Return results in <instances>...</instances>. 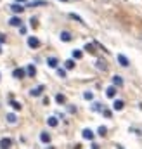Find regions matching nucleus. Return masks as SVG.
<instances>
[{"instance_id": "nucleus-37", "label": "nucleus", "mask_w": 142, "mask_h": 149, "mask_svg": "<svg viewBox=\"0 0 142 149\" xmlns=\"http://www.w3.org/2000/svg\"><path fill=\"white\" fill-rule=\"evenodd\" d=\"M61 2H68V0H61Z\"/></svg>"}, {"instance_id": "nucleus-24", "label": "nucleus", "mask_w": 142, "mask_h": 149, "mask_svg": "<svg viewBox=\"0 0 142 149\" xmlns=\"http://www.w3.org/2000/svg\"><path fill=\"white\" fill-rule=\"evenodd\" d=\"M97 134H99L101 137H106V134H107V128H106V127H99V128H97Z\"/></svg>"}, {"instance_id": "nucleus-3", "label": "nucleus", "mask_w": 142, "mask_h": 149, "mask_svg": "<svg viewBox=\"0 0 142 149\" xmlns=\"http://www.w3.org/2000/svg\"><path fill=\"white\" fill-rule=\"evenodd\" d=\"M43 88H45L43 85H38V87H35V88H31V90H30V95H31V97H38V95H42Z\"/></svg>"}, {"instance_id": "nucleus-14", "label": "nucleus", "mask_w": 142, "mask_h": 149, "mask_svg": "<svg viewBox=\"0 0 142 149\" xmlns=\"http://www.w3.org/2000/svg\"><path fill=\"white\" fill-rule=\"evenodd\" d=\"M26 74H28V76H31V78L36 74V68L33 66V64H28V68H26Z\"/></svg>"}, {"instance_id": "nucleus-38", "label": "nucleus", "mask_w": 142, "mask_h": 149, "mask_svg": "<svg viewBox=\"0 0 142 149\" xmlns=\"http://www.w3.org/2000/svg\"><path fill=\"white\" fill-rule=\"evenodd\" d=\"M0 52H2V49H0Z\"/></svg>"}, {"instance_id": "nucleus-15", "label": "nucleus", "mask_w": 142, "mask_h": 149, "mask_svg": "<svg viewBox=\"0 0 142 149\" xmlns=\"http://www.w3.org/2000/svg\"><path fill=\"white\" fill-rule=\"evenodd\" d=\"M106 95L107 97H114V95H116V87H114V85H111V87L106 88Z\"/></svg>"}, {"instance_id": "nucleus-12", "label": "nucleus", "mask_w": 142, "mask_h": 149, "mask_svg": "<svg viewBox=\"0 0 142 149\" xmlns=\"http://www.w3.org/2000/svg\"><path fill=\"white\" fill-rule=\"evenodd\" d=\"M57 64H59V61H57L56 57H49V59H47V66H49V68H57Z\"/></svg>"}, {"instance_id": "nucleus-21", "label": "nucleus", "mask_w": 142, "mask_h": 149, "mask_svg": "<svg viewBox=\"0 0 142 149\" xmlns=\"http://www.w3.org/2000/svg\"><path fill=\"white\" fill-rule=\"evenodd\" d=\"M81 57H83V52L78 50V49H74L73 50V59H81Z\"/></svg>"}, {"instance_id": "nucleus-17", "label": "nucleus", "mask_w": 142, "mask_h": 149, "mask_svg": "<svg viewBox=\"0 0 142 149\" xmlns=\"http://www.w3.org/2000/svg\"><path fill=\"white\" fill-rule=\"evenodd\" d=\"M123 106H125V102H123V101H114L113 109H114V111H121V109H123Z\"/></svg>"}, {"instance_id": "nucleus-31", "label": "nucleus", "mask_w": 142, "mask_h": 149, "mask_svg": "<svg viewBox=\"0 0 142 149\" xmlns=\"http://www.w3.org/2000/svg\"><path fill=\"white\" fill-rule=\"evenodd\" d=\"M30 23H31V26L35 28V26H36V17H31V19H30Z\"/></svg>"}, {"instance_id": "nucleus-35", "label": "nucleus", "mask_w": 142, "mask_h": 149, "mask_svg": "<svg viewBox=\"0 0 142 149\" xmlns=\"http://www.w3.org/2000/svg\"><path fill=\"white\" fill-rule=\"evenodd\" d=\"M92 149H99V146L97 144H92Z\"/></svg>"}, {"instance_id": "nucleus-26", "label": "nucleus", "mask_w": 142, "mask_h": 149, "mask_svg": "<svg viewBox=\"0 0 142 149\" xmlns=\"http://www.w3.org/2000/svg\"><path fill=\"white\" fill-rule=\"evenodd\" d=\"M83 99L85 101H92L94 99V94L92 92H83Z\"/></svg>"}, {"instance_id": "nucleus-34", "label": "nucleus", "mask_w": 142, "mask_h": 149, "mask_svg": "<svg viewBox=\"0 0 142 149\" xmlns=\"http://www.w3.org/2000/svg\"><path fill=\"white\" fill-rule=\"evenodd\" d=\"M23 2H28V0H16V3H23Z\"/></svg>"}, {"instance_id": "nucleus-13", "label": "nucleus", "mask_w": 142, "mask_h": 149, "mask_svg": "<svg viewBox=\"0 0 142 149\" xmlns=\"http://www.w3.org/2000/svg\"><path fill=\"white\" fill-rule=\"evenodd\" d=\"M40 141H42L43 144H49V142H50V134H47V132H42V134H40Z\"/></svg>"}, {"instance_id": "nucleus-30", "label": "nucleus", "mask_w": 142, "mask_h": 149, "mask_svg": "<svg viewBox=\"0 0 142 149\" xmlns=\"http://www.w3.org/2000/svg\"><path fill=\"white\" fill-rule=\"evenodd\" d=\"M102 114H104L106 118H111V114H113V113L109 111V109H104V111H102Z\"/></svg>"}, {"instance_id": "nucleus-1", "label": "nucleus", "mask_w": 142, "mask_h": 149, "mask_svg": "<svg viewBox=\"0 0 142 149\" xmlns=\"http://www.w3.org/2000/svg\"><path fill=\"white\" fill-rule=\"evenodd\" d=\"M12 76H14V78H17V80H21V78H24V76H26V70H23V68H16V70L12 71Z\"/></svg>"}, {"instance_id": "nucleus-27", "label": "nucleus", "mask_w": 142, "mask_h": 149, "mask_svg": "<svg viewBox=\"0 0 142 149\" xmlns=\"http://www.w3.org/2000/svg\"><path fill=\"white\" fill-rule=\"evenodd\" d=\"M85 50H87V52H90V54H94V52H95V49H94V45H92V43H87V45H85Z\"/></svg>"}, {"instance_id": "nucleus-28", "label": "nucleus", "mask_w": 142, "mask_h": 149, "mask_svg": "<svg viewBox=\"0 0 142 149\" xmlns=\"http://www.w3.org/2000/svg\"><path fill=\"white\" fill-rule=\"evenodd\" d=\"M57 74H59L61 78H66V70H61V68H57Z\"/></svg>"}, {"instance_id": "nucleus-18", "label": "nucleus", "mask_w": 142, "mask_h": 149, "mask_svg": "<svg viewBox=\"0 0 142 149\" xmlns=\"http://www.w3.org/2000/svg\"><path fill=\"white\" fill-rule=\"evenodd\" d=\"M57 123H59V121H57V118H56V116L47 118V125H49V127H52V128H54V127H57Z\"/></svg>"}, {"instance_id": "nucleus-11", "label": "nucleus", "mask_w": 142, "mask_h": 149, "mask_svg": "<svg viewBox=\"0 0 142 149\" xmlns=\"http://www.w3.org/2000/svg\"><path fill=\"white\" fill-rule=\"evenodd\" d=\"M95 68H97V70H101V71H106V70H107V64L102 61V59H97V63H95Z\"/></svg>"}, {"instance_id": "nucleus-10", "label": "nucleus", "mask_w": 142, "mask_h": 149, "mask_svg": "<svg viewBox=\"0 0 142 149\" xmlns=\"http://www.w3.org/2000/svg\"><path fill=\"white\" fill-rule=\"evenodd\" d=\"M113 85H114V87H121V85H123V78H121L120 74H114V76H113Z\"/></svg>"}, {"instance_id": "nucleus-16", "label": "nucleus", "mask_w": 142, "mask_h": 149, "mask_svg": "<svg viewBox=\"0 0 142 149\" xmlns=\"http://www.w3.org/2000/svg\"><path fill=\"white\" fill-rule=\"evenodd\" d=\"M59 37H61L63 42H71V38H73L70 31H61V35H59Z\"/></svg>"}, {"instance_id": "nucleus-25", "label": "nucleus", "mask_w": 142, "mask_h": 149, "mask_svg": "<svg viewBox=\"0 0 142 149\" xmlns=\"http://www.w3.org/2000/svg\"><path fill=\"white\" fill-rule=\"evenodd\" d=\"M64 66H66V70H73V68H74V61H73V59H68V61L64 63Z\"/></svg>"}, {"instance_id": "nucleus-4", "label": "nucleus", "mask_w": 142, "mask_h": 149, "mask_svg": "<svg viewBox=\"0 0 142 149\" xmlns=\"http://www.w3.org/2000/svg\"><path fill=\"white\" fill-rule=\"evenodd\" d=\"M10 146H12V141L9 137L0 139V149H10Z\"/></svg>"}, {"instance_id": "nucleus-23", "label": "nucleus", "mask_w": 142, "mask_h": 149, "mask_svg": "<svg viewBox=\"0 0 142 149\" xmlns=\"http://www.w3.org/2000/svg\"><path fill=\"white\" fill-rule=\"evenodd\" d=\"M70 17H71V19H74V21H78V23H81V24H85V21H83V19H81V17H80L78 14H74V12H71Z\"/></svg>"}, {"instance_id": "nucleus-22", "label": "nucleus", "mask_w": 142, "mask_h": 149, "mask_svg": "<svg viewBox=\"0 0 142 149\" xmlns=\"http://www.w3.org/2000/svg\"><path fill=\"white\" fill-rule=\"evenodd\" d=\"M56 102H57V104H64V102H66V97H64L63 94H57V95H56Z\"/></svg>"}, {"instance_id": "nucleus-9", "label": "nucleus", "mask_w": 142, "mask_h": 149, "mask_svg": "<svg viewBox=\"0 0 142 149\" xmlns=\"http://www.w3.org/2000/svg\"><path fill=\"white\" fill-rule=\"evenodd\" d=\"M42 5H47L45 0H33V2H28V7H42Z\"/></svg>"}, {"instance_id": "nucleus-33", "label": "nucleus", "mask_w": 142, "mask_h": 149, "mask_svg": "<svg viewBox=\"0 0 142 149\" xmlns=\"http://www.w3.org/2000/svg\"><path fill=\"white\" fill-rule=\"evenodd\" d=\"M3 42H5V35H2V33H0V43H3Z\"/></svg>"}, {"instance_id": "nucleus-20", "label": "nucleus", "mask_w": 142, "mask_h": 149, "mask_svg": "<svg viewBox=\"0 0 142 149\" xmlns=\"http://www.w3.org/2000/svg\"><path fill=\"white\" fill-rule=\"evenodd\" d=\"M7 121H9L10 125H14V123L17 121V116H16L14 113H9V114H7Z\"/></svg>"}, {"instance_id": "nucleus-19", "label": "nucleus", "mask_w": 142, "mask_h": 149, "mask_svg": "<svg viewBox=\"0 0 142 149\" xmlns=\"http://www.w3.org/2000/svg\"><path fill=\"white\" fill-rule=\"evenodd\" d=\"M10 106H12V109H14V111H21V108H23V106H21L17 101H14V99H10Z\"/></svg>"}, {"instance_id": "nucleus-7", "label": "nucleus", "mask_w": 142, "mask_h": 149, "mask_svg": "<svg viewBox=\"0 0 142 149\" xmlns=\"http://www.w3.org/2000/svg\"><path fill=\"white\" fill-rule=\"evenodd\" d=\"M10 10H12L14 14H21V12L24 10V7H23L21 3H12V5H10Z\"/></svg>"}, {"instance_id": "nucleus-32", "label": "nucleus", "mask_w": 142, "mask_h": 149, "mask_svg": "<svg viewBox=\"0 0 142 149\" xmlns=\"http://www.w3.org/2000/svg\"><path fill=\"white\" fill-rule=\"evenodd\" d=\"M19 33H21V35H24V33H26V28H24V26H21V28H19Z\"/></svg>"}, {"instance_id": "nucleus-6", "label": "nucleus", "mask_w": 142, "mask_h": 149, "mask_svg": "<svg viewBox=\"0 0 142 149\" xmlns=\"http://www.w3.org/2000/svg\"><path fill=\"white\" fill-rule=\"evenodd\" d=\"M81 135H83V139H87V141H94V132H92L90 128H83Z\"/></svg>"}, {"instance_id": "nucleus-8", "label": "nucleus", "mask_w": 142, "mask_h": 149, "mask_svg": "<svg viewBox=\"0 0 142 149\" xmlns=\"http://www.w3.org/2000/svg\"><path fill=\"white\" fill-rule=\"evenodd\" d=\"M9 24H10V26H17V28H21L23 21H21L19 17H16V16H14V17H10V19H9Z\"/></svg>"}, {"instance_id": "nucleus-2", "label": "nucleus", "mask_w": 142, "mask_h": 149, "mask_svg": "<svg viewBox=\"0 0 142 149\" xmlns=\"http://www.w3.org/2000/svg\"><path fill=\"white\" fill-rule=\"evenodd\" d=\"M28 47L38 49V47H40V40H38L36 37H28Z\"/></svg>"}, {"instance_id": "nucleus-29", "label": "nucleus", "mask_w": 142, "mask_h": 149, "mask_svg": "<svg viewBox=\"0 0 142 149\" xmlns=\"http://www.w3.org/2000/svg\"><path fill=\"white\" fill-rule=\"evenodd\" d=\"M92 109H94V111H101L102 108H101V104H99V102H94V106H92Z\"/></svg>"}, {"instance_id": "nucleus-5", "label": "nucleus", "mask_w": 142, "mask_h": 149, "mask_svg": "<svg viewBox=\"0 0 142 149\" xmlns=\"http://www.w3.org/2000/svg\"><path fill=\"white\" fill-rule=\"evenodd\" d=\"M118 63L121 64V66H130V61H128V57L127 56H123V54H118Z\"/></svg>"}, {"instance_id": "nucleus-36", "label": "nucleus", "mask_w": 142, "mask_h": 149, "mask_svg": "<svg viewBox=\"0 0 142 149\" xmlns=\"http://www.w3.org/2000/svg\"><path fill=\"white\" fill-rule=\"evenodd\" d=\"M116 149H123V146H120V144H118V146H116Z\"/></svg>"}]
</instances>
